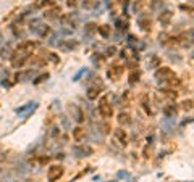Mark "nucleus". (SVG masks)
<instances>
[{"instance_id": "f257e3e1", "label": "nucleus", "mask_w": 194, "mask_h": 182, "mask_svg": "<svg viewBox=\"0 0 194 182\" xmlns=\"http://www.w3.org/2000/svg\"><path fill=\"white\" fill-rule=\"evenodd\" d=\"M29 31L33 34H36L37 37H41V39H46L50 34V28L47 24H44L41 20H37V18L29 23Z\"/></svg>"}, {"instance_id": "f03ea898", "label": "nucleus", "mask_w": 194, "mask_h": 182, "mask_svg": "<svg viewBox=\"0 0 194 182\" xmlns=\"http://www.w3.org/2000/svg\"><path fill=\"white\" fill-rule=\"evenodd\" d=\"M66 108H68V113H70V116H71V119H73V121H76L78 124L84 122L86 116H84V111L81 110V106H79V105H76V103H73V101H70Z\"/></svg>"}, {"instance_id": "7ed1b4c3", "label": "nucleus", "mask_w": 194, "mask_h": 182, "mask_svg": "<svg viewBox=\"0 0 194 182\" xmlns=\"http://www.w3.org/2000/svg\"><path fill=\"white\" fill-rule=\"evenodd\" d=\"M97 110H99V114L102 118H105V119H108V118L113 116V108H112V105L108 103L107 97H103V98H100V100H99Z\"/></svg>"}, {"instance_id": "20e7f679", "label": "nucleus", "mask_w": 194, "mask_h": 182, "mask_svg": "<svg viewBox=\"0 0 194 182\" xmlns=\"http://www.w3.org/2000/svg\"><path fill=\"white\" fill-rule=\"evenodd\" d=\"M63 173H65L63 166H60V164L49 166V169H47V181L49 182H57L58 179H62Z\"/></svg>"}, {"instance_id": "39448f33", "label": "nucleus", "mask_w": 194, "mask_h": 182, "mask_svg": "<svg viewBox=\"0 0 194 182\" xmlns=\"http://www.w3.org/2000/svg\"><path fill=\"white\" fill-rule=\"evenodd\" d=\"M33 57V55H29V53H25V52H15L12 57V65L15 68H21V66H25V63L29 60V58Z\"/></svg>"}, {"instance_id": "423d86ee", "label": "nucleus", "mask_w": 194, "mask_h": 182, "mask_svg": "<svg viewBox=\"0 0 194 182\" xmlns=\"http://www.w3.org/2000/svg\"><path fill=\"white\" fill-rule=\"evenodd\" d=\"M155 77H157V81H167V82H168L170 79L176 77V74L173 73V69L163 66V68H159L157 71H155Z\"/></svg>"}, {"instance_id": "0eeeda50", "label": "nucleus", "mask_w": 194, "mask_h": 182, "mask_svg": "<svg viewBox=\"0 0 194 182\" xmlns=\"http://www.w3.org/2000/svg\"><path fill=\"white\" fill-rule=\"evenodd\" d=\"M37 108V103L36 101H28V103H25V105L18 106V108H15V113L20 114V116H28L31 111H34V110Z\"/></svg>"}, {"instance_id": "6e6552de", "label": "nucleus", "mask_w": 194, "mask_h": 182, "mask_svg": "<svg viewBox=\"0 0 194 182\" xmlns=\"http://www.w3.org/2000/svg\"><path fill=\"white\" fill-rule=\"evenodd\" d=\"M78 41H74V39H63L62 42H58V49L62 50V52H71L78 47Z\"/></svg>"}, {"instance_id": "1a4fd4ad", "label": "nucleus", "mask_w": 194, "mask_h": 182, "mask_svg": "<svg viewBox=\"0 0 194 182\" xmlns=\"http://www.w3.org/2000/svg\"><path fill=\"white\" fill-rule=\"evenodd\" d=\"M123 71H125V66L123 65H118V63H113V65L108 68V71H107V76L108 77H112V79H118V77L123 74Z\"/></svg>"}, {"instance_id": "9d476101", "label": "nucleus", "mask_w": 194, "mask_h": 182, "mask_svg": "<svg viewBox=\"0 0 194 182\" xmlns=\"http://www.w3.org/2000/svg\"><path fill=\"white\" fill-rule=\"evenodd\" d=\"M73 153L76 156H89V155L94 153V150L89 145H79V147H74L73 148Z\"/></svg>"}, {"instance_id": "9b49d317", "label": "nucleus", "mask_w": 194, "mask_h": 182, "mask_svg": "<svg viewBox=\"0 0 194 182\" xmlns=\"http://www.w3.org/2000/svg\"><path fill=\"white\" fill-rule=\"evenodd\" d=\"M37 47V44L36 42H33V41H26V42H23V44H20L18 45V52H25V53H29V55H33V50Z\"/></svg>"}, {"instance_id": "f8f14e48", "label": "nucleus", "mask_w": 194, "mask_h": 182, "mask_svg": "<svg viewBox=\"0 0 194 182\" xmlns=\"http://www.w3.org/2000/svg\"><path fill=\"white\" fill-rule=\"evenodd\" d=\"M73 139H74V142H84V139H86V129L81 124L76 126L73 129Z\"/></svg>"}, {"instance_id": "ddd939ff", "label": "nucleus", "mask_w": 194, "mask_h": 182, "mask_svg": "<svg viewBox=\"0 0 194 182\" xmlns=\"http://www.w3.org/2000/svg\"><path fill=\"white\" fill-rule=\"evenodd\" d=\"M100 90H102V85H89L87 87V98L89 100H97V97L100 95Z\"/></svg>"}, {"instance_id": "4468645a", "label": "nucleus", "mask_w": 194, "mask_h": 182, "mask_svg": "<svg viewBox=\"0 0 194 182\" xmlns=\"http://www.w3.org/2000/svg\"><path fill=\"white\" fill-rule=\"evenodd\" d=\"M113 135H115V139L118 140V143H121V145H126L128 143V134H126V131L125 129H115V132H113Z\"/></svg>"}, {"instance_id": "2eb2a0df", "label": "nucleus", "mask_w": 194, "mask_h": 182, "mask_svg": "<svg viewBox=\"0 0 194 182\" xmlns=\"http://www.w3.org/2000/svg\"><path fill=\"white\" fill-rule=\"evenodd\" d=\"M172 18H173V13L170 12V10H163V12L159 15V21H160L162 26H168Z\"/></svg>"}, {"instance_id": "dca6fc26", "label": "nucleus", "mask_w": 194, "mask_h": 182, "mask_svg": "<svg viewBox=\"0 0 194 182\" xmlns=\"http://www.w3.org/2000/svg\"><path fill=\"white\" fill-rule=\"evenodd\" d=\"M163 114H165L167 118L176 116V106H175V103H168V105L163 106Z\"/></svg>"}, {"instance_id": "f3484780", "label": "nucleus", "mask_w": 194, "mask_h": 182, "mask_svg": "<svg viewBox=\"0 0 194 182\" xmlns=\"http://www.w3.org/2000/svg\"><path fill=\"white\" fill-rule=\"evenodd\" d=\"M99 7V0H83V8L84 10H95Z\"/></svg>"}, {"instance_id": "a211bd4d", "label": "nucleus", "mask_w": 194, "mask_h": 182, "mask_svg": "<svg viewBox=\"0 0 194 182\" xmlns=\"http://www.w3.org/2000/svg\"><path fill=\"white\" fill-rule=\"evenodd\" d=\"M97 32H99L100 36L103 37V39H107V37L110 36V26H108V24H102V26H99V28H97Z\"/></svg>"}, {"instance_id": "6ab92c4d", "label": "nucleus", "mask_w": 194, "mask_h": 182, "mask_svg": "<svg viewBox=\"0 0 194 182\" xmlns=\"http://www.w3.org/2000/svg\"><path fill=\"white\" fill-rule=\"evenodd\" d=\"M144 7H146V0H136V2L133 3V12L141 13L142 10H144Z\"/></svg>"}, {"instance_id": "aec40b11", "label": "nucleus", "mask_w": 194, "mask_h": 182, "mask_svg": "<svg viewBox=\"0 0 194 182\" xmlns=\"http://www.w3.org/2000/svg\"><path fill=\"white\" fill-rule=\"evenodd\" d=\"M138 24L141 26L142 31H150V20H149V18H139Z\"/></svg>"}, {"instance_id": "412c9836", "label": "nucleus", "mask_w": 194, "mask_h": 182, "mask_svg": "<svg viewBox=\"0 0 194 182\" xmlns=\"http://www.w3.org/2000/svg\"><path fill=\"white\" fill-rule=\"evenodd\" d=\"M118 122H120L121 126H128L129 122H131V118H129L128 113H120L118 114Z\"/></svg>"}, {"instance_id": "4be33fe9", "label": "nucleus", "mask_w": 194, "mask_h": 182, "mask_svg": "<svg viewBox=\"0 0 194 182\" xmlns=\"http://www.w3.org/2000/svg\"><path fill=\"white\" fill-rule=\"evenodd\" d=\"M147 63H149V65H147L149 68H155V66L160 65V58H159L157 55H150V58H149Z\"/></svg>"}, {"instance_id": "5701e85b", "label": "nucleus", "mask_w": 194, "mask_h": 182, "mask_svg": "<svg viewBox=\"0 0 194 182\" xmlns=\"http://www.w3.org/2000/svg\"><path fill=\"white\" fill-rule=\"evenodd\" d=\"M58 16H60V8H54V10H50V12L46 13V18H49V20H55Z\"/></svg>"}, {"instance_id": "b1692460", "label": "nucleus", "mask_w": 194, "mask_h": 182, "mask_svg": "<svg viewBox=\"0 0 194 182\" xmlns=\"http://www.w3.org/2000/svg\"><path fill=\"white\" fill-rule=\"evenodd\" d=\"M139 77H141V73H139V71H133V73L129 74V84L134 85L138 81H139Z\"/></svg>"}, {"instance_id": "393cba45", "label": "nucleus", "mask_w": 194, "mask_h": 182, "mask_svg": "<svg viewBox=\"0 0 194 182\" xmlns=\"http://www.w3.org/2000/svg\"><path fill=\"white\" fill-rule=\"evenodd\" d=\"M0 57L3 58V60H7V58H12V57H13V55H12V50H10L8 45L2 49V52H0Z\"/></svg>"}, {"instance_id": "a878e982", "label": "nucleus", "mask_w": 194, "mask_h": 182, "mask_svg": "<svg viewBox=\"0 0 194 182\" xmlns=\"http://www.w3.org/2000/svg\"><path fill=\"white\" fill-rule=\"evenodd\" d=\"M193 108H194L193 100H184L183 101V110H184V111H191Z\"/></svg>"}, {"instance_id": "bb28decb", "label": "nucleus", "mask_w": 194, "mask_h": 182, "mask_svg": "<svg viewBox=\"0 0 194 182\" xmlns=\"http://www.w3.org/2000/svg\"><path fill=\"white\" fill-rule=\"evenodd\" d=\"M115 24H116V29L125 31V29H126V26H128V23H126V21H123V20H116Z\"/></svg>"}, {"instance_id": "cd10ccee", "label": "nucleus", "mask_w": 194, "mask_h": 182, "mask_svg": "<svg viewBox=\"0 0 194 182\" xmlns=\"http://www.w3.org/2000/svg\"><path fill=\"white\" fill-rule=\"evenodd\" d=\"M49 79V73H46V74H41V76L37 77V79H34V84H39V82H42V81H47Z\"/></svg>"}, {"instance_id": "c85d7f7f", "label": "nucleus", "mask_w": 194, "mask_h": 182, "mask_svg": "<svg viewBox=\"0 0 194 182\" xmlns=\"http://www.w3.org/2000/svg\"><path fill=\"white\" fill-rule=\"evenodd\" d=\"M54 5H55L54 0H42V2H41V7H42V8H47V7H54Z\"/></svg>"}, {"instance_id": "c756f323", "label": "nucleus", "mask_w": 194, "mask_h": 182, "mask_svg": "<svg viewBox=\"0 0 194 182\" xmlns=\"http://www.w3.org/2000/svg\"><path fill=\"white\" fill-rule=\"evenodd\" d=\"M94 31H97V26L94 24V23H89V24H86V32H94Z\"/></svg>"}, {"instance_id": "7c9ffc66", "label": "nucleus", "mask_w": 194, "mask_h": 182, "mask_svg": "<svg viewBox=\"0 0 194 182\" xmlns=\"http://www.w3.org/2000/svg\"><path fill=\"white\" fill-rule=\"evenodd\" d=\"M49 60L54 61L55 65H58V63H60V57H58V55H55V53H49Z\"/></svg>"}, {"instance_id": "2f4dec72", "label": "nucleus", "mask_w": 194, "mask_h": 182, "mask_svg": "<svg viewBox=\"0 0 194 182\" xmlns=\"http://www.w3.org/2000/svg\"><path fill=\"white\" fill-rule=\"evenodd\" d=\"M84 73H86V68H83V69H79L78 73H76V74H74V76H73V81H74V82H76V81H79V77L83 76V74H84Z\"/></svg>"}, {"instance_id": "473e14b6", "label": "nucleus", "mask_w": 194, "mask_h": 182, "mask_svg": "<svg viewBox=\"0 0 194 182\" xmlns=\"http://www.w3.org/2000/svg\"><path fill=\"white\" fill-rule=\"evenodd\" d=\"M115 52H116V49H115V47H108V49H107V55H108V57H112V55H115Z\"/></svg>"}, {"instance_id": "72a5a7b5", "label": "nucleus", "mask_w": 194, "mask_h": 182, "mask_svg": "<svg viewBox=\"0 0 194 182\" xmlns=\"http://www.w3.org/2000/svg\"><path fill=\"white\" fill-rule=\"evenodd\" d=\"M181 10H184V12H189V13H194V8H191V7H186V5H181L180 7Z\"/></svg>"}, {"instance_id": "f704fd0d", "label": "nucleus", "mask_w": 194, "mask_h": 182, "mask_svg": "<svg viewBox=\"0 0 194 182\" xmlns=\"http://www.w3.org/2000/svg\"><path fill=\"white\" fill-rule=\"evenodd\" d=\"M102 127H103V132H105V134H107V132H110V129H112V127L107 124V122H105V124H102Z\"/></svg>"}, {"instance_id": "c9c22d12", "label": "nucleus", "mask_w": 194, "mask_h": 182, "mask_svg": "<svg viewBox=\"0 0 194 182\" xmlns=\"http://www.w3.org/2000/svg\"><path fill=\"white\" fill-rule=\"evenodd\" d=\"M74 3H76L74 0H68V7H74Z\"/></svg>"}, {"instance_id": "e433bc0d", "label": "nucleus", "mask_w": 194, "mask_h": 182, "mask_svg": "<svg viewBox=\"0 0 194 182\" xmlns=\"http://www.w3.org/2000/svg\"><path fill=\"white\" fill-rule=\"evenodd\" d=\"M118 2H120V3H126V2H128V0H118Z\"/></svg>"}, {"instance_id": "4c0bfd02", "label": "nucleus", "mask_w": 194, "mask_h": 182, "mask_svg": "<svg viewBox=\"0 0 194 182\" xmlns=\"http://www.w3.org/2000/svg\"><path fill=\"white\" fill-rule=\"evenodd\" d=\"M33 182H36V181H33Z\"/></svg>"}, {"instance_id": "58836bf2", "label": "nucleus", "mask_w": 194, "mask_h": 182, "mask_svg": "<svg viewBox=\"0 0 194 182\" xmlns=\"http://www.w3.org/2000/svg\"><path fill=\"white\" fill-rule=\"evenodd\" d=\"M193 2H194V0H193Z\"/></svg>"}]
</instances>
